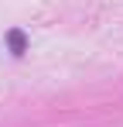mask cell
Here are the masks:
<instances>
[{
  "mask_svg": "<svg viewBox=\"0 0 123 127\" xmlns=\"http://www.w3.org/2000/svg\"><path fill=\"white\" fill-rule=\"evenodd\" d=\"M10 45H14V52H24V34H20V31H10Z\"/></svg>",
  "mask_w": 123,
  "mask_h": 127,
  "instance_id": "6da1fadb",
  "label": "cell"
}]
</instances>
